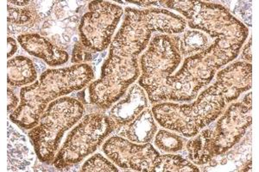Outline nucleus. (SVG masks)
Listing matches in <instances>:
<instances>
[{"label":"nucleus","instance_id":"nucleus-18","mask_svg":"<svg viewBox=\"0 0 259 172\" xmlns=\"http://www.w3.org/2000/svg\"><path fill=\"white\" fill-rule=\"evenodd\" d=\"M35 6L27 7L24 9H19L8 5V26L26 27V29L33 27L41 20Z\"/></svg>","mask_w":259,"mask_h":172},{"label":"nucleus","instance_id":"nucleus-1","mask_svg":"<svg viewBox=\"0 0 259 172\" xmlns=\"http://www.w3.org/2000/svg\"><path fill=\"white\" fill-rule=\"evenodd\" d=\"M94 79V70L88 64L45 71L38 81L21 90L20 104L10 119L23 129H33L50 102L59 96L80 91Z\"/></svg>","mask_w":259,"mask_h":172},{"label":"nucleus","instance_id":"nucleus-26","mask_svg":"<svg viewBox=\"0 0 259 172\" xmlns=\"http://www.w3.org/2000/svg\"><path fill=\"white\" fill-rule=\"evenodd\" d=\"M130 2L144 6H158L159 5V2H157V1H130Z\"/></svg>","mask_w":259,"mask_h":172},{"label":"nucleus","instance_id":"nucleus-27","mask_svg":"<svg viewBox=\"0 0 259 172\" xmlns=\"http://www.w3.org/2000/svg\"><path fill=\"white\" fill-rule=\"evenodd\" d=\"M11 4L18 6H26L31 4V1H8V5Z\"/></svg>","mask_w":259,"mask_h":172},{"label":"nucleus","instance_id":"nucleus-23","mask_svg":"<svg viewBox=\"0 0 259 172\" xmlns=\"http://www.w3.org/2000/svg\"><path fill=\"white\" fill-rule=\"evenodd\" d=\"M7 99H8V114H11L13 109L18 108L19 100H18V96H16L15 93L11 90L10 86L8 87Z\"/></svg>","mask_w":259,"mask_h":172},{"label":"nucleus","instance_id":"nucleus-17","mask_svg":"<svg viewBox=\"0 0 259 172\" xmlns=\"http://www.w3.org/2000/svg\"><path fill=\"white\" fill-rule=\"evenodd\" d=\"M180 53L183 56H191L193 53L203 52L209 47V39L205 34L197 30H187L177 35Z\"/></svg>","mask_w":259,"mask_h":172},{"label":"nucleus","instance_id":"nucleus-14","mask_svg":"<svg viewBox=\"0 0 259 172\" xmlns=\"http://www.w3.org/2000/svg\"><path fill=\"white\" fill-rule=\"evenodd\" d=\"M118 136L138 144L150 142L157 131L153 113L150 108H146L126 125L116 129Z\"/></svg>","mask_w":259,"mask_h":172},{"label":"nucleus","instance_id":"nucleus-6","mask_svg":"<svg viewBox=\"0 0 259 172\" xmlns=\"http://www.w3.org/2000/svg\"><path fill=\"white\" fill-rule=\"evenodd\" d=\"M140 75L138 57H125L109 52L99 80L89 85V98L99 108H109L126 92Z\"/></svg>","mask_w":259,"mask_h":172},{"label":"nucleus","instance_id":"nucleus-2","mask_svg":"<svg viewBox=\"0 0 259 172\" xmlns=\"http://www.w3.org/2000/svg\"><path fill=\"white\" fill-rule=\"evenodd\" d=\"M227 103L212 85L198 96L190 104L162 102L154 106V118L164 129L177 132L185 137L196 136L210 125L224 110Z\"/></svg>","mask_w":259,"mask_h":172},{"label":"nucleus","instance_id":"nucleus-8","mask_svg":"<svg viewBox=\"0 0 259 172\" xmlns=\"http://www.w3.org/2000/svg\"><path fill=\"white\" fill-rule=\"evenodd\" d=\"M252 94L248 93L242 102L233 103L227 108L212 129L215 156H220L239 143L251 125Z\"/></svg>","mask_w":259,"mask_h":172},{"label":"nucleus","instance_id":"nucleus-16","mask_svg":"<svg viewBox=\"0 0 259 172\" xmlns=\"http://www.w3.org/2000/svg\"><path fill=\"white\" fill-rule=\"evenodd\" d=\"M7 67V83L12 87L30 85L37 79L35 65L30 59L24 56H17L11 59Z\"/></svg>","mask_w":259,"mask_h":172},{"label":"nucleus","instance_id":"nucleus-19","mask_svg":"<svg viewBox=\"0 0 259 172\" xmlns=\"http://www.w3.org/2000/svg\"><path fill=\"white\" fill-rule=\"evenodd\" d=\"M187 140L167 130H160L156 134L155 145L161 151L168 153L180 152L184 148Z\"/></svg>","mask_w":259,"mask_h":172},{"label":"nucleus","instance_id":"nucleus-12","mask_svg":"<svg viewBox=\"0 0 259 172\" xmlns=\"http://www.w3.org/2000/svg\"><path fill=\"white\" fill-rule=\"evenodd\" d=\"M148 98L145 91L139 85H133L124 98L112 107L107 116L115 125V130L133 122L142 111L147 108Z\"/></svg>","mask_w":259,"mask_h":172},{"label":"nucleus","instance_id":"nucleus-10","mask_svg":"<svg viewBox=\"0 0 259 172\" xmlns=\"http://www.w3.org/2000/svg\"><path fill=\"white\" fill-rule=\"evenodd\" d=\"M156 31L147 11L126 8L124 23L112 40L110 52L125 57H138Z\"/></svg>","mask_w":259,"mask_h":172},{"label":"nucleus","instance_id":"nucleus-24","mask_svg":"<svg viewBox=\"0 0 259 172\" xmlns=\"http://www.w3.org/2000/svg\"><path fill=\"white\" fill-rule=\"evenodd\" d=\"M251 42H252V39L250 37L248 43L245 45V47H244V50L242 52V58L245 60V61H248V62H251V59H252V56H251Z\"/></svg>","mask_w":259,"mask_h":172},{"label":"nucleus","instance_id":"nucleus-20","mask_svg":"<svg viewBox=\"0 0 259 172\" xmlns=\"http://www.w3.org/2000/svg\"><path fill=\"white\" fill-rule=\"evenodd\" d=\"M165 171H200V169L180 155H161L158 172Z\"/></svg>","mask_w":259,"mask_h":172},{"label":"nucleus","instance_id":"nucleus-7","mask_svg":"<svg viewBox=\"0 0 259 172\" xmlns=\"http://www.w3.org/2000/svg\"><path fill=\"white\" fill-rule=\"evenodd\" d=\"M89 10L79 24L80 41L85 47L99 53L109 47L123 9L106 1H93Z\"/></svg>","mask_w":259,"mask_h":172},{"label":"nucleus","instance_id":"nucleus-15","mask_svg":"<svg viewBox=\"0 0 259 172\" xmlns=\"http://www.w3.org/2000/svg\"><path fill=\"white\" fill-rule=\"evenodd\" d=\"M187 151L192 163L204 165L216 157L213 149L212 129H203L198 136L187 143Z\"/></svg>","mask_w":259,"mask_h":172},{"label":"nucleus","instance_id":"nucleus-3","mask_svg":"<svg viewBox=\"0 0 259 172\" xmlns=\"http://www.w3.org/2000/svg\"><path fill=\"white\" fill-rule=\"evenodd\" d=\"M181 62L177 35H154L140 58L142 75L139 81L151 103L169 99L168 77L173 75Z\"/></svg>","mask_w":259,"mask_h":172},{"label":"nucleus","instance_id":"nucleus-22","mask_svg":"<svg viewBox=\"0 0 259 172\" xmlns=\"http://www.w3.org/2000/svg\"><path fill=\"white\" fill-rule=\"evenodd\" d=\"M99 56V53L85 47L80 41H77L73 48L72 60L71 62L74 64H85V62L95 61Z\"/></svg>","mask_w":259,"mask_h":172},{"label":"nucleus","instance_id":"nucleus-5","mask_svg":"<svg viewBox=\"0 0 259 172\" xmlns=\"http://www.w3.org/2000/svg\"><path fill=\"white\" fill-rule=\"evenodd\" d=\"M113 131L114 123L107 114H87L68 134L54 159V165L60 170H68L95 152Z\"/></svg>","mask_w":259,"mask_h":172},{"label":"nucleus","instance_id":"nucleus-9","mask_svg":"<svg viewBox=\"0 0 259 172\" xmlns=\"http://www.w3.org/2000/svg\"><path fill=\"white\" fill-rule=\"evenodd\" d=\"M102 150L112 162L123 169L158 172L161 154L150 142L139 145L116 135L106 140Z\"/></svg>","mask_w":259,"mask_h":172},{"label":"nucleus","instance_id":"nucleus-13","mask_svg":"<svg viewBox=\"0 0 259 172\" xmlns=\"http://www.w3.org/2000/svg\"><path fill=\"white\" fill-rule=\"evenodd\" d=\"M18 41L27 53L45 61L50 67L65 64L69 59L68 52L39 34L19 35Z\"/></svg>","mask_w":259,"mask_h":172},{"label":"nucleus","instance_id":"nucleus-21","mask_svg":"<svg viewBox=\"0 0 259 172\" xmlns=\"http://www.w3.org/2000/svg\"><path fill=\"white\" fill-rule=\"evenodd\" d=\"M81 171L117 172L118 169L102 155L95 154L83 164Z\"/></svg>","mask_w":259,"mask_h":172},{"label":"nucleus","instance_id":"nucleus-25","mask_svg":"<svg viewBox=\"0 0 259 172\" xmlns=\"http://www.w3.org/2000/svg\"><path fill=\"white\" fill-rule=\"evenodd\" d=\"M8 59L11 58L18 50V45L14 39L12 37H8Z\"/></svg>","mask_w":259,"mask_h":172},{"label":"nucleus","instance_id":"nucleus-4","mask_svg":"<svg viewBox=\"0 0 259 172\" xmlns=\"http://www.w3.org/2000/svg\"><path fill=\"white\" fill-rule=\"evenodd\" d=\"M83 114L84 106L74 97H62L50 102L38 124L29 133L39 160L48 164L54 162L65 132L76 124Z\"/></svg>","mask_w":259,"mask_h":172},{"label":"nucleus","instance_id":"nucleus-11","mask_svg":"<svg viewBox=\"0 0 259 172\" xmlns=\"http://www.w3.org/2000/svg\"><path fill=\"white\" fill-rule=\"evenodd\" d=\"M252 67L247 62H239L220 71L213 86L227 103L237 99L251 88Z\"/></svg>","mask_w":259,"mask_h":172}]
</instances>
